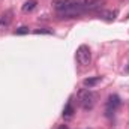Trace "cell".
Listing matches in <instances>:
<instances>
[{"label":"cell","mask_w":129,"mask_h":129,"mask_svg":"<svg viewBox=\"0 0 129 129\" xmlns=\"http://www.w3.org/2000/svg\"><path fill=\"white\" fill-rule=\"evenodd\" d=\"M78 101H80L81 107H83L86 111H89V110H92V108L96 105L98 96H96L95 92H92V90H89V89H83V90L78 92Z\"/></svg>","instance_id":"6da1fadb"},{"label":"cell","mask_w":129,"mask_h":129,"mask_svg":"<svg viewBox=\"0 0 129 129\" xmlns=\"http://www.w3.org/2000/svg\"><path fill=\"white\" fill-rule=\"evenodd\" d=\"M77 62L81 66H89L92 62V51L87 45H80L77 48V54H75Z\"/></svg>","instance_id":"7a4b0ae2"},{"label":"cell","mask_w":129,"mask_h":129,"mask_svg":"<svg viewBox=\"0 0 129 129\" xmlns=\"http://www.w3.org/2000/svg\"><path fill=\"white\" fill-rule=\"evenodd\" d=\"M120 104H122L120 98L117 96V95H111V96L108 98V101H107V113H108V114L114 113Z\"/></svg>","instance_id":"3957f363"},{"label":"cell","mask_w":129,"mask_h":129,"mask_svg":"<svg viewBox=\"0 0 129 129\" xmlns=\"http://www.w3.org/2000/svg\"><path fill=\"white\" fill-rule=\"evenodd\" d=\"M12 21V12L11 11H6L5 14L0 15V29H6Z\"/></svg>","instance_id":"277c9868"},{"label":"cell","mask_w":129,"mask_h":129,"mask_svg":"<svg viewBox=\"0 0 129 129\" xmlns=\"http://www.w3.org/2000/svg\"><path fill=\"white\" fill-rule=\"evenodd\" d=\"M101 80H102V77H92V78H86L84 81H83V84H84V87H89V89H92V87H95L98 83H101Z\"/></svg>","instance_id":"5b68a950"},{"label":"cell","mask_w":129,"mask_h":129,"mask_svg":"<svg viewBox=\"0 0 129 129\" xmlns=\"http://www.w3.org/2000/svg\"><path fill=\"white\" fill-rule=\"evenodd\" d=\"M74 113H75V110H74V107H72V102H68L66 104V107L63 108V119H72L74 117Z\"/></svg>","instance_id":"8992f818"},{"label":"cell","mask_w":129,"mask_h":129,"mask_svg":"<svg viewBox=\"0 0 129 129\" xmlns=\"http://www.w3.org/2000/svg\"><path fill=\"white\" fill-rule=\"evenodd\" d=\"M36 6H38V2H36V0H27V2L23 5L21 9H23V12H32Z\"/></svg>","instance_id":"52a82bcc"},{"label":"cell","mask_w":129,"mask_h":129,"mask_svg":"<svg viewBox=\"0 0 129 129\" xmlns=\"http://www.w3.org/2000/svg\"><path fill=\"white\" fill-rule=\"evenodd\" d=\"M33 33H36V35H41V33H42V35H51L53 30H50V29H36Z\"/></svg>","instance_id":"ba28073f"},{"label":"cell","mask_w":129,"mask_h":129,"mask_svg":"<svg viewBox=\"0 0 129 129\" xmlns=\"http://www.w3.org/2000/svg\"><path fill=\"white\" fill-rule=\"evenodd\" d=\"M104 17H105V20H108V21H113L114 18H116V12H105V14H102Z\"/></svg>","instance_id":"9c48e42d"},{"label":"cell","mask_w":129,"mask_h":129,"mask_svg":"<svg viewBox=\"0 0 129 129\" xmlns=\"http://www.w3.org/2000/svg\"><path fill=\"white\" fill-rule=\"evenodd\" d=\"M29 32H30L29 27H20V29L15 30V35H27Z\"/></svg>","instance_id":"30bf717a"},{"label":"cell","mask_w":129,"mask_h":129,"mask_svg":"<svg viewBox=\"0 0 129 129\" xmlns=\"http://www.w3.org/2000/svg\"><path fill=\"white\" fill-rule=\"evenodd\" d=\"M59 129H69V128H68L66 125H62V126H60V128H59Z\"/></svg>","instance_id":"8fae6325"},{"label":"cell","mask_w":129,"mask_h":129,"mask_svg":"<svg viewBox=\"0 0 129 129\" xmlns=\"http://www.w3.org/2000/svg\"><path fill=\"white\" fill-rule=\"evenodd\" d=\"M128 71H129V68H128Z\"/></svg>","instance_id":"7c38bea8"}]
</instances>
